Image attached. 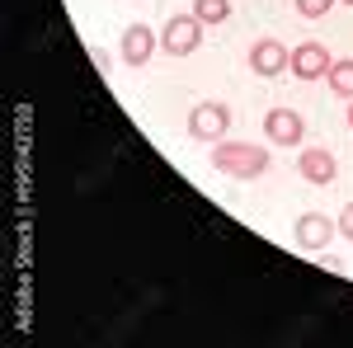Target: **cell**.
<instances>
[{
  "label": "cell",
  "mask_w": 353,
  "mask_h": 348,
  "mask_svg": "<svg viewBox=\"0 0 353 348\" xmlns=\"http://www.w3.org/2000/svg\"><path fill=\"white\" fill-rule=\"evenodd\" d=\"M325 81H330V90H334V94H344V99H353V61H334Z\"/></svg>",
  "instance_id": "cell-10"
},
{
  "label": "cell",
  "mask_w": 353,
  "mask_h": 348,
  "mask_svg": "<svg viewBox=\"0 0 353 348\" xmlns=\"http://www.w3.org/2000/svg\"><path fill=\"white\" fill-rule=\"evenodd\" d=\"M297 170H301V179H306V184H330V179L339 174V165H334V156H330V151H321V146L301 151Z\"/></svg>",
  "instance_id": "cell-9"
},
{
  "label": "cell",
  "mask_w": 353,
  "mask_h": 348,
  "mask_svg": "<svg viewBox=\"0 0 353 348\" xmlns=\"http://www.w3.org/2000/svg\"><path fill=\"white\" fill-rule=\"evenodd\" d=\"M264 132H269L273 146H301V136H306V118L292 113V108H269Z\"/></svg>",
  "instance_id": "cell-5"
},
{
  "label": "cell",
  "mask_w": 353,
  "mask_h": 348,
  "mask_svg": "<svg viewBox=\"0 0 353 348\" xmlns=\"http://www.w3.org/2000/svg\"><path fill=\"white\" fill-rule=\"evenodd\" d=\"M90 57H94V66H99V71H109V52H104V48H90Z\"/></svg>",
  "instance_id": "cell-14"
},
{
  "label": "cell",
  "mask_w": 353,
  "mask_h": 348,
  "mask_svg": "<svg viewBox=\"0 0 353 348\" xmlns=\"http://www.w3.org/2000/svg\"><path fill=\"white\" fill-rule=\"evenodd\" d=\"M344 5H353V0H344Z\"/></svg>",
  "instance_id": "cell-16"
},
{
  "label": "cell",
  "mask_w": 353,
  "mask_h": 348,
  "mask_svg": "<svg viewBox=\"0 0 353 348\" xmlns=\"http://www.w3.org/2000/svg\"><path fill=\"white\" fill-rule=\"evenodd\" d=\"M288 66H292V76H297V81H321V76H330L334 57H330L325 43H301Z\"/></svg>",
  "instance_id": "cell-4"
},
{
  "label": "cell",
  "mask_w": 353,
  "mask_h": 348,
  "mask_svg": "<svg viewBox=\"0 0 353 348\" xmlns=\"http://www.w3.org/2000/svg\"><path fill=\"white\" fill-rule=\"evenodd\" d=\"M193 14H198L203 24H221V19L231 14V0H193Z\"/></svg>",
  "instance_id": "cell-11"
},
{
  "label": "cell",
  "mask_w": 353,
  "mask_h": 348,
  "mask_svg": "<svg viewBox=\"0 0 353 348\" xmlns=\"http://www.w3.org/2000/svg\"><path fill=\"white\" fill-rule=\"evenodd\" d=\"M118 52H123L128 66H146L151 52H156V33H151L146 24H132L128 33H123V48H118Z\"/></svg>",
  "instance_id": "cell-8"
},
{
  "label": "cell",
  "mask_w": 353,
  "mask_h": 348,
  "mask_svg": "<svg viewBox=\"0 0 353 348\" xmlns=\"http://www.w3.org/2000/svg\"><path fill=\"white\" fill-rule=\"evenodd\" d=\"M292 240H297L301 249H325V245L334 240V221L321 216V212H306L297 226H292Z\"/></svg>",
  "instance_id": "cell-6"
},
{
  "label": "cell",
  "mask_w": 353,
  "mask_h": 348,
  "mask_svg": "<svg viewBox=\"0 0 353 348\" xmlns=\"http://www.w3.org/2000/svg\"><path fill=\"white\" fill-rule=\"evenodd\" d=\"M339 231H344V240H353V203L344 207V216H339Z\"/></svg>",
  "instance_id": "cell-13"
},
{
  "label": "cell",
  "mask_w": 353,
  "mask_h": 348,
  "mask_svg": "<svg viewBox=\"0 0 353 348\" xmlns=\"http://www.w3.org/2000/svg\"><path fill=\"white\" fill-rule=\"evenodd\" d=\"M288 61H292V52L283 48V43H273V38H259L254 48H250V66L259 71V76H278V71H288Z\"/></svg>",
  "instance_id": "cell-7"
},
{
  "label": "cell",
  "mask_w": 353,
  "mask_h": 348,
  "mask_svg": "<svg viewBox=\"0 0 353 348\" xmlns=\"http://www.w3.org/2000/svg\"><path fill=\"white\" fill-rule=\"evenodd\" d=\"M212 165H217L221 174H231V179H254V174L269 170V151L264 146H250V141H217Z\"/></svg>",
  "instance_id": "cell-1"
},
{
  "label": "cell",
  "mask_w": 353,
  "mask_h": 348,
  "mask_svg": "<svg viewBox=\"0 0 353 348\" xmlns=\"http://www.w3.org/2000/svg\"><path fill=\"white\" fill-rule=\"evenodd\" d=\"M349 123H353V108H349Z\"/></svg>",
  "instance_id": "cell-15"
},
{
  "label": "cell",
  "mask_w": 353,
  "mask_h": 348,
  "mask_svg": "<svg viewBox=\"0 0 353 348\" xmlns=\"http://www.w3.org/2000/svg\"><path fill=\"white\" fill-rule=\"evenodd\" d=\"M330 5H334V0H297V14H306V19H321V14H330Z\"/></svg>",
  "instance_id": "cell-12"
},
{
  "label": "cell",
  "mask_w": 353,
  "mask_h": 348,
  "mask_svg": "<svg viewBox=\"0 0 353 348\" xmlns=\"http://www.w3.org/2000/svg\"><path fill=\"white\" fill-rule=\"evenodd\" d=\"M226 127H231V108L217 104V99L198 104V108H193V118H189L193 141H221V136H226Z\"/></svg>",
  "instance_id": "cell-3"
},
{
  "label": "cell",
  "mask_w": 353,
  "mask_h": 348,
  "mask_svg": "<svg viewBox=\"0 0 353 348\" xmlns=\"http://www.w3.org/2000/svg\"><path fill=\"white\" fill-rule=\"evenodd\" d=\"M198 43H203V19H198V14H174V19L165 24V33H161V48L170 57L198 52Z\"/></svg>",
  "instance_id": "cell-2"
}]
</instances>
